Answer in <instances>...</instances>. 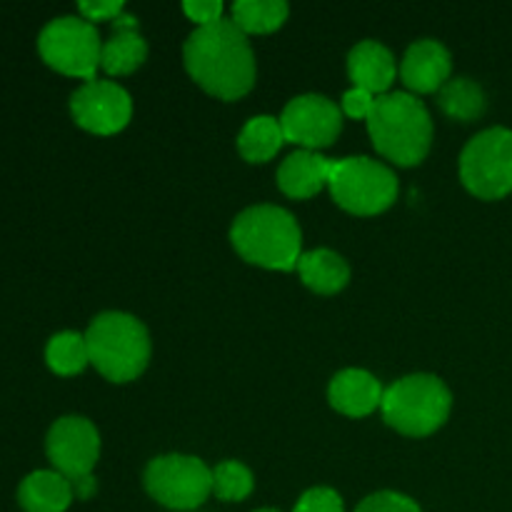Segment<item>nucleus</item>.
I'll return each instance as SVG.
<instances>
[{
	"instance_id": "obj_1",
	"label": "nucleus",
	"mask_w": 512,
	"mask_h": 512,
	"mask_svg": "<svg viewBox=\"0 0 512 512\" xmlns=\"http://www.w3.org/2000/svg\"><path fill=\"white\" fill-rule=\"evenodd\" d=\"M190 78L220 100H238L255 85V53L250 40L233 20L195 28L183 45Z\"/></svg>"
},
{
	"instance_id": "obj_2",
	"label": "nucleus",
	"mask_w": 512,
	"mask_h": 512,
	"mask_svg": "<svg viewBox=\"0 0 512 512\" xmlns=\"http://www.w3.org/2000/svg\"><path fill=\"white\" fill-rule=\"evenodd\" d=\"M230 243L250 265L295 270L303 255V230L290 210L278 205H253L233 220Z\"/></svg>"
},
{
	"instance_id": "obj_3",
	"label": "nucleus",
	"mask_w": 512,
	"mask_h": 512,
	"mask_svg": "<svg viewBox=\"0 0 512 512\" xmlns=\"http://www.w3.org/2000/svg\"><path fill=\"white\" fill-rule=\"evenodd\" d=\"M368 133L383 158L410 168L423 163L425 155L430 153L433 120L418 95L385 93L375 100L368 118Z\"/></svg>"
},
{
	"instance_id": "obj_4",
	"label": "nucleus",
	"mask_w": 512,
	"mask_h": 512,
	"mask_svg": "<svg viewBox=\"0 0 512 512\" xmlns=\"http://www.w3.org/2000/svg\"><path fill=\"white\" fill-rule=\"evenodd\" d=\"M90 365L110 383H130L145 373L150 363L148 328L135 315L110 313L95 315L85 333Z\"/></svg>"
},
{
	"instance_id": "obj_5",
	"label": "nucleus",
	"mask_w": 512,
	"mask_h": 512,
	"mask_svg": "<svg viewBox=\"0 0 512 512\" xmlns=\"http://www.w3.org/2000/svg\"><path fill=\"white\" fill-rule=\"evenodd\" d=\"M453 395L438 375L415 373L395 380L383 395L380 413L393 430L408 438H425L443 428Z\"/></svg>"
},
{
	"instance_id": "obj_6",
	"label": "nucleus",
	"mask_w": 512,
	"mask_h": 512,
	"mask_svg": "<svg viewBox=\"0 0 512 512\" xmlns=\"http://www.w3.org/2000/svg\"><path fill=\"white\" fill-rule=\"evenodd\" d=\"M328 188L340 208L363 218L385 213L398 200V178L393 170L365 155L333 160Z\"/></svg>"
},
{
	"instance_id": "obj_7",
	"label": "nucleus",
	"mask_w": 512,
	"mask_h": 512,
	"mask_svg": "<svg viewBox=\"0 0 512 512\" xmlns=\"http://www.w3.org/2000/svg\"><path fill=\"white\" fill-rule=\"evenodd\" d=\"M38 50L53 70L88 83L95 80V70L100 68L103 43L90 20L80 15H60L40 30Z\"/></svg>"
},
{
	"instance_id": "obj_8",
	"label": "nucleus",
	"mask_w": 512,
	"mask_h": 512,
	"mask_svg": "<svg viewBox=\"0 0 512 512\" xmlns=\"http://www.w3.org/2000/svg\"><path fill=\"white\" fill-rule=\"evenodd\" d=\"M460 180L480 200L512 193V130L488 128L468 140L460 153Z\"/></svg>"
},
{
	"instance_id": "obj_9",
	"label": "nucleus",
	"mask_w": 512,
	"mask_h": 512,
	"mask_svg": "<svg viewBox=\"0 0 512 512\" xmlns=\"http://www.w3.org/2000/svg\"><path fill=\"white\" fill-rule=\"evenodd\" d=\"M143 485L165 508L195 510L213 493V470L195 455H160L145 468Z\"/></svg>"
},
{
	"instance_id": "obj_10",
	"label": "nucleus",
	"mask_w": 512,
	"mask_h": 512,
	"mask_svg": "<svg viewBox=\"0 0 512 512\" xmlns=\"http://www.w3.org/2000/svg\"><path fill=\"white\" fill-rule=\"evenodd\" d=\"M45 453L55 473L68 478L70 483L90 478L100 458L98 428L83 415H65L50 425Z\"/></svg>"
},
{
	"instance_id": "obj_11",
	"label": "nucleus",
	"mask_w": 512,
	"mask_h": 512,
	"mask_svg": "<svg viewBox=\"0 0 512 512\" xmlns=\"http://www.w3.org/2000/svg\"><path fill=\"white\" fill-rule=\"evenodd\" d=\"M285 143L300 145L303 150L328 148L343 130V110L330 98L318 93H305L290 100L280 115Z\"/></svg>"
},
{
	"instance_id": "obj_12",
	"label": "nucleus",
	"mask_w": 512,
	"mask_h": 512,
	"mask_svg": "<svg viewBox=\"0 0 512 512\" xmlns=\"http://www.w3.org/2000/svg\"><path fill=\"white\" fill-rule=\"evenodd\" d=\"M70 113L88 133L115 135L130 123L133 100L128 90L113 80H88L70 95Z\"/></svg>"
},
{
	"instance_id": "obj_13",
	"label": "nucleus",
	"mask_w": 512,
	"mask_h": 512,
	"mask_svg": "<svg viewBox=\"0 0 512 512\" xmlns=\"http://www.w3.org/2000/svg\"><path fill=\"white\" fill-rule=\"evenodd\" d=\"M453 73V58L443 43L433 38L418 40L405 50L400 78L413 93H438Z\"/></svg>"
},
{
	"instance_id": "obj_14",
	"label": "nucleus",
	"mask_w": 512,
	"mask_h": 512,
	"mask_svg": "<svg viewBox=\"0 0 512 512\" xmlns=\"http://www.w3.org/2000/svg\"><path fill=\"white\" fill-rule=\"evenodd\" d=\"M383 385L373 373L360 368L340 370L328 388V400L338 413L348 418H365L383 405Z\"/></svg>"
},
{
	"instance_id": "obj_15",
	"label": "nucleus",
	"mask_w": 512,
	"mask_h": 512,
	"mask_svg": "<svg viewBox=\"0 0 512 512\" xmlns=\"http://www.w3.org/2000/svg\"><path fill=\"white\" fill-rule=\"evenodd\" d=\"M330 170H333V160L315 150H298L288 155L278 168V188L288 198L308 200L328 188Z\"/></svg>"
},
{
	"instance_id": "obj_16",
	"label": "nucleus",
	"mask_w": 512,
	"mask_h": 512,
	"mask_svg": "<svg viewBox=\"0 0 512 512\" xmlns=\"http://www.w3.org/2000/svg\"><path fill=\"white\" fill-rule=\"evenodd\" d=\"M348 73L353 88H363L373 95H385L393 85L398 68L395 58L378 40H360L348 55Z\"/></svg>"
},
{
	"instance_id": "obj_17",
	"label": "nucleus",
	"mask_w": 512,
	"mask_h": 512,
	"mask_svg": "<svg viewBox=\"0 0 512 512\" xmlns=\"http://www.w3.org/2000/svg\"><path fill=\"white\" fill-rule=\"evenodd\" d=\"M73 498L70 480L55 470H35L18 488V503L25 512H65Z\"/></svg>"
},
{
	"instance_id": "obj_18",
	"label": "nucleus",
	"mask_w": 512,
	"mask_h": 512,
	"mask_svg": "<svg viewBox=\"0 0 512 512\" xmlns=\"http://www.w3.org/2000/svg\"><path fill=\"white\" fill-rule=\"evenodd\" d=\"M295 270H298L300 280L318 295L340 293L350 280V268L343 255L333 253L328 248L303 253Z\"/></svg>"
},
{
	"instance_id": "obj_19",
	"label": "nucleus",
	"mask_w": 512,
	"mask_h": 512,
	"mask_svg": "<svg viewBox=\"0 0 512 512\" xmlns=\"http://www.w3.org/2000/svg\"><path fill=\"white\" fill-rule=\"evenodd\" d=\"M285 135L280 120L273 115H255L243 125L238 135V153L248 163H265L283 148Z\"/></svg>"
},
{
	"instance_id": "obj_20",
	"label": "nucleus",
	"mask_w": 512,
	"mask_h": 512,
	"mask_svg": "<svg viewBox=\"0 0 512 512\" xmlns=\"http://www.w3.org/2000/svg\"><path fill=\"white\" fill-rule=\"evenodd\" d=\"M148 58V43L138 30H115V35L103 43L100 68L108 75H130Z\"/></svg>"
},
{
	"instance_id": "obj_21",
	"label": "nucleus",
	"mask_w": 512,
	"mask_h": 512,
	"mask_svg": "<svg viewBox=\"0 0 512 512\" xmlns=\"http://www.w3.org/2000/svg\"><path fill=\"white\" fill-rule=\"evenodd\" d=\"M288 3L285 0H238L230 5V20L248 33H273L288 20Z\"/></svg>"
},
{
	"instance_id": "obj_22",
	"label": "nucleus",
	"mask_w": 512,
	"mask_h": 512,
	"mask_svg": "<svg viewBox=\"0 0 512 512\" xmlns=\"http://www.w3.org/2000/svg\"><path fill=\"white\" fill-rule=\"evenodd\" d=\"M438 103L445 115H450L455 120H463V123H470V120L480 118L485 113L488 100H485L483 88L475 80L453 78L438 90Z\"/></svg>"
},
{
	"instance_id": "obj_23",
	"label": "nucleus",
	"mask_w": 512,
	"mask_h": 512,
	"mask_svg": "<svg viewBox=\"0 0 512 512\" xmlns=\"http://www.w3.org/2000/svg\"><path fill=\"white\" fill-rule=\"evenodd\" d=\"M45 363L55 375H78L90 365L88 343L85 335L73 333V330H63V333L53 335L45 345Z\"/></svg>"
},
{
	"instance_id": "obj_24",
	"label": "nucleus",
	"mask_w": 512,
	"mask_h": 512,
	"mask_svg": "<svg viewBox=\"0 0 512 512\" xmlns=\"http://www.w3.org/2000/svg\"><path fill=\"white\" fill-rule=\"evenodd\" d=\"M253 473L238 460H225L213 468V495L225 503H238L253 493Z\"/></svg>"
},
{
	"instance_id": "obj_25",
	"label": "nucleus",
	"mask_w": 512,
	"mask_h": 512,
	"mask_svg": "<svg viewBox=\"0 0 512 512\" xmlns=\"http://www.w3.org/2000/svg\"><path fill=\"white\" fill-rule=\"evenodd\" d=\"M355 512H423L413 498L393 490H380V493L368 495Z\"/></svg>"
},
{
	"instance_id": "obj_26",
	"label": "nucleus",
	"mask_w": 512,
	"mask_h": 512,
	"mask_svg": "<svg viewBox=\"0 0 512 512\" xmlns=\"http://www.w3.org/2000/svg\"><path fill=\"white\" fill-rule=\"evenodd\" d=\"M293 512H345L343 498L333 488H310Z\"/></svg>"
},
{
	"instance_id": "obj_27",
	"label": "nucleus",
	"mask_w": 512,
	"mask_h": 512,
	"mask_svg": "<svg viewBox=\"0 0 512 512\" xmlns=\"http://www.w3.org/2000/svg\"><path fill=\"white\" fill-rule=\"evenodd\" d=\"M375 100H378V95L368 93V90L350 88L348 93L343 95V100H340V110H343V113L348 115V118L368 120L370 113H373Z\"/></svg>"
},
{
	"instance_id": "obj_28",
	"label": "nucleus",
	"mask_w": 512,
	"mask_h": 512,
	"mask_svg": "<svg viewBox=\"0 0 512 512\" xmlns=\"http://www.w3.org/2000/svg\"><path fill=\"white\" fill-rule=\"evenodd\" d=\"M183 13L198 28H203V25H213L218 20H223V3L220 0H185Z\"/></svg>"
},
{
	"instance_id": "obj_29",
	"label": "nucleus",
	"mask_w": 512,
	"mask_h": 512,
	"mask_svg": "<svg viewBox=\"0 0 512 512\" xmlns=\"http://www.w3.org/2000/svg\"><path fill=\"white\" fill-rule=\"evenodd\" d=\"M80 18L90 20H118L123 15V3L120 0H83L78 5Z\"/></svg>"
},
{
	"instance_id": "obj_30",
	"label": "nucleus",
	"mask_w": 512,
	"mask_h": 512,
	"mask_svg": "<svg viewBox=\"0 0 512 512\" xmlns=\"http://www.w3.org/2000/svg\"><path fill=\"white\" fill-rule=\"evenodd\" d=\"M255 512H280V510H273V508H263V510H255Z\"/></svg>"
}]
</instances>
